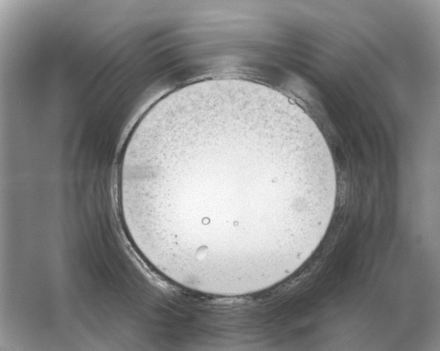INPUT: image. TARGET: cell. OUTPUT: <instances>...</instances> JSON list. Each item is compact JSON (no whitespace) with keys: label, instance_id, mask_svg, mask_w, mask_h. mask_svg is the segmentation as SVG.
Wrapping results in <instances>:
<instances>
[{"label":"cell","instance_id":"cell-1","mask_svg":"<svg viewBox=\"0 0 440 351\" xmlns=\"http://www.w3.org/2000/svg\"><path fill=\"white\" fill-rule=\"evenodd\" d=\"M119 180L160 263L219 283L310 245L336 192L321 136L278 102L242 91L159 116L124 149Z\"/></svg>","mask_w":440,"mask_h":351}]
</instances>
